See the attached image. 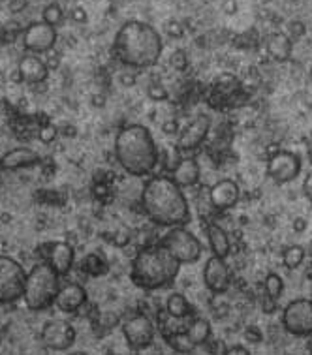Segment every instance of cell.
<instances>
[{
  "instance_id": "obj_8",
  "label": "cell",
  "mask_w": 312,
  "mask_h": 355,
  "mask_svg": "<svg viewBox=\"0 0 312 355\" xmlns=\"http://www.w3.org/2000/svg\"><path fill=\"white\" fill-rule=\"evenodd\" d=\"M282 323L288 333L295 336L312 335V301L295 299L282 312Z\"/></svg>"
},
{
  "instance_id": "obj_33",
  "label": "cell",
  "mask_w": 312,
  "mask_h": 355,
  "mask_svg": "<svg viewBox=\"0 0 312 355\" xmlns=\"http://www.w3.org/2000/svg\"><path fill=\"white\" fill-rule=\"evenodd\" d=\"M245 336H247L248 340H252V343H260L261 331L258 329V327H247V331H245Z\"/></svg>"
},
{
  "instance_id": "obj_13",
  "label": "cell",
  "mask_w": 312,
  "mask_h": 355,
  "mask_svg": "<svg viewBox=\"0 0 312 355\" xmlns=\"http://www.w3.org/2000/svg\"><path fill=\"white\" fill-rule=\"evenodd\" d=\"M203 282L213 293H224L229 288L232 282V272L229 267L226 265L224 258L218 256H211L207 263L203 267Z\"/></svg>"
},
{
  "instance_id": "obj_4",
  "label": "cell",
  "mask_w": 312,
  "mask_h": 355,
  "mask_svg": "<svg viewBox=\"0 0 312 355\" xmlns=\"http://www.w3.org/2000/svg\"><path fill=\"white\" fill-rule=\"evenodd\" d=\"M181 261L164 245L137 254L132 263V280L144 290H158L177 277Z\"/></svg>"
},
{
  "instance_id": "obj_29",
  "label": "cell",
  "mask_w": 312,
  "mask_h": 355,
  "mask_svg": "<svg viewBox=\"0 0 312 355\" xmlns=\"http://www.w3.org/2000/svg\"><path fill=\"white\" fill-rule=\"evenodd\" d=\"M282 290H284V284H282V278L277 275V272H269L266 278V293L271 299H277L282 295Z\"/></svg>"
},
{
  "instance_id": "obj_1",
  "label": "cell",
  "mask_w": 312,
  "mask_h": 355,
  "mask_svg": "<svg viewBox=\"0 0 312 355\" xmlns=\"http://www.w3.org/2000/svg\"><path fill=\"white\" fill-rule=\"evenodd\" d=\"M164 42L155 26L145 21H126L115 34L113 53L130 68H150L162 57Z\"/></svg>"
},
{
  "instance_id": "obj_7",
  "label": "cell",
  "mask_w": 312,
  "mask_h": 355,
  "mask_svg": "<svg viewBox=\"0 0 312 355\" xmlns=\"http://www.w3.org/2000/svg\"><path fill=\"white\" fill-rule=\"evenodd\" d=\"M162 245L181 261V265L196 263L203 252L202 243L198 241L194 233H190L189 230L181 226L171 227L162 239Z\"/></svg>"
},
{
  "instance_id": "obj_12",
  "label": "cell",
  "mask_w": 312,
  "mask_h": 355,
  "mask_svg": "<svg viewBox=\"0 0 312 355\" xmlns=\"http://www.w3.org/2000/svg\"><path fill=\"white\" fill-rule=\"evenodd\" d=\"M42 340L46 348L64 352L70 349L76 343V329L70 322L66 320H49L42 327Z\"/></svg>"
},
{
  "instance_id": "obj_37",
  "label": "cell",
  "mask_w": 312,
  "mask_h": 355,
  "mask_svg": "<svg viewBox=\"0 0 312 355\" xmlns=\"http://www.w3.org/2000/svg\"><path fill=\"white\" fill-rule=\"evenodd\" d=\"M261 303H263V310H266V312H273V310L277 309V301L269 297L267 293H266V297H263V301H261Z\"/></svg>"
},
{
  "instance_id": "obj_14",
  "label": "cell",
  "mask_w": 312,
  "mask_h": 355,
  "mask_svg": "<svg viewBox=\"0 0 312 355\" xmlns=\"http://www.w3.org/2000/svg\"><path fill=\"white\" fill-rule=\"evenodd\" d=\"M209 130H211V119L207 115L196 116L194 121L182 130L179 141H177V149L179 150H194L203 143L207 137Z\"/></svg>"
},
{
  "instance_id": "obj_16",
  "label": "cell",
  "mask_w": 312,
  "mask_h": 355,
  "mask_svg": "<svg viewBox=\"0 0 312 355\" xmlns=\"http://www.w3.org/2000/svg\"><path fill=\"white\" fill-rule=\"evenodd\" d=\"M239 196V187L232 179H222V181L215 182L213 187L209 188V201L218 211H226V209H232V207L237 205Z\"/></svg>"
},
{
  "instance_id": "obj_6",
  "label": "cell",
  "mask_w": 312,
  "mask_h": 355,
  "mask_svg": "<svg viewBox=\"0 0 312 355\" xmlns=\"http://www.w3.org/2000/svg\"><path fill=\"white\" fill-rule=\"evenodd\" d=\"M26 271L19 261L10 256H0V304L23 299Z\"/></svg>"
},
{
  "instance_id": "obj_3",
  "label": "cell",
  "mask_w": 312,
  "mask_h": 355,
  "mask_svg": "<svg viewBox=\"0 0 312 355\" xmlns=\"http://www.w3.org/2000/svg\"><path fill=\"white\" fill-rule=\"evenodd\" d=\"M115 156L126 173L134 177L153 173L158 164V149L150 130L144 124H128L119 130Z\"/></svg>"
},
{
  "instance_id": "obj_34",
  "label": "cell",
  "mask_w": 312,
  "mask_h": 355,
  "mask_svg": "<svg viewBox=\"0 0 312 355\" xmlns=\"http://www.w3.org/2000/svg\"><path fill=\"white\" fill-rule=\"evenodd\" d=\"M290 28H293L292 34H290V38H301L303 34H305V26H303V23H297V21H293L292 25H290Z\"/></svg>"
},
{
  "instance_id": "obj_28",
  "label": "cell",
  "mask_w": 312,
  "mask_h": 355,
  "mask_svg": "<svg viewBox=\"0 0 312 355\" xmlns=\"http://www.w3.org/2000/svg\"><path fill=\"white\" fill-rule=\"evenodd\" d=\"M42 19L46 21V23H49V25L59 26L60 23H62V19H64V12H62V8H60L57 2H53V4H47V6L44 8Z\"/></svg>"
},
{
  "instance_id": "obj_43",
  "label": "cell",
  "mask_w": 312,
  "mask_h": 355,
  "mask_svg": "<svg viewBox=\"0 0 312 355\" xmlns=\"http://www.w3.org/2000/svg\"><path fill=\"white\" fill-rule=\"evenodd\" d=\"M309 254H311V256H312V243H311V245H309Z\"/></svg>"
},
{
  "instance_id": "obj_18",
  "label": "cell",
  "mask_w": 312,
  "mask_h": 355,
  "mask_svg": "<svg viewBox=\"0 0 312 355\" xmlns=\"http://www.w3.org/2000/svg\"><path fill=\"white\" fill-rule=\"evenodd\" d=\"M85 303H87V291H85L83 286L73 284V282L72 284L60 286L59 293H57V297H55L57 309L66 312V314L78 312Z\"/></svg>"
},
{
  "instance_id": "obj_23",
  "label": "cell",
  "mask_w": 312,
  "mask_h": 355,
  "mask_svg": "<svg viewBox=\"0 0 312 355\" xmlns=\"http://www.w3.org/2000/svg\"><path fill=\"white\" fill-rule=\"evenodd\" d=\"M187 335H189L190 343L194 346H202L209 340L211 336V323L205 318H196L194 322L187 327Z\"/></svg>"
},
{
  "instance_id": "obj_31",
  "label": "cell",
  "mask_w": 312,
  "mask_h": 355,
  "mask_svg": "<svg viewBox=\"0 0 312 355\" xmlns=\"http://www.w3.org/2000/svg\"><path fill=\"white\" fill-rule=\"evenodd\" d=\"M57 134H59L57 126H53V124H44V126L40 128V141L53 143L55 141V137H57Z\"/></svg>"
},
{
  "instance_id": "obj_35",
  "label": "cell",
  "mask_w": 312,
  "mask_h": 355,
  "mask_svg": "<svg viewBox=\"0 0 312 355\" xmlns=\"http://www.w3.org/2000/svg\"><path fill=\"white\" fill-rule=\"evenodd\" d=\"M226 354L228 355H248L250 352H248L247 346H243V344H234L232 348L226 349Z\"/></svg>"
},
{
  "instance_id": "obj_15",
  "label": "cell",
  "mask_w": 312,
  "mask_h": 355,
  "mask_svg": "<svg viewBox=\"0 0 312 355\" xmlns=\"http://www.w3.org/2000/svg\"><path fill=\"white\" fill-rule=\"evenodd\" d=\"M46 261L51 265L55 271L59 272L60 277H64L68 272L72 271L73 259H76V254H73V248L64 241H55V243H49L46 245Z\"/></svg>"
},
{
  "instance_id": "obj_17",
  "label": "cell",
  "mask_w": 312,
  "mask_h": 355,
  "mask_svg": "<svg viewBox=\"0 0 312 355\" xmlns=\"http://www.w3.org/2000/svg\"><path fill=\"white\" fill-rule=\"evenodd\" d=\"M17 71H19L21 79H23L25 83L31 85L44 83L47 79V76H49V68H47V64L38 57V55H34V53L21 57Z\"/></svg>"
},
{
  "instance_id": "obj_5",
  "label": "cell",
  "mask_w": 312,
  "mask_h": 355,
  "mask_svg": "<svg viewBox=\"0 0 312 355\" xmlns=\"http://www.w3.org/2000/svg\"><path fill=\"white\" fill-rule=\"evenodd\" d=\"M60 275L51 265L44 263L34 265L26 272L25 290H23V301L31 310H46L55 304V297L60 290Z\"/></svg>"
},
{
  "instance_id": "obj_38",
  "label": "cell",
  "mask_w": 312,
  "mask_h": 355,
  "mask_svg": "<svg viewBox=\"0 0 312 355\" xmlns=\"http://www.w3.org/2000/svg\"><path fill=\"white\" fill-rule=\"evenodd\" d=\"M303 192H305L306 198L312 201V171L306 175V181H305V184H303Z\"/></svg>"
},
{
  "instance_id": "obj_10",
  "label": "cell",
  "mask_w": 312,
  "mask_h": 355,
  "mask_svg": "<svg viewBox=\"0 0 312 355\" xmlns=\"http://www.w3.org/2000/svg\"><path fill=\"white\" fill-rule=\"evenodd\" d=\"M123 335L126 338V344L130 346V349L141 352V349L149 348L150 344H153L156 335V327L149 316L137 314V316L124 322Z\"/></svg>"
},
{
  "instance_id": "obj_9",
  "label": "cell",
  "mask_w": 312,
  "mask_h": 355,
  "mask_svg": "<svg viewBox=\"0 0 312 355\" xmlns=\"http://www.w3.org/2000/svg\"><path fill=\"white\" fill-rule=\"evenodd\" d=\"M55 44H57V26L49 25L44 19L31 23L23 33V47L34 55L51 51Z\"/></svg>"
},
{
  "instance_id": "obj_26",
  "label": "cell",
  "mask_w": 312,
  "mask_h": 355,
  "mask_svg": "<svg viewBox=\"0 0 312 355\" xmlns=\"http://www.w3.org/2000/svg\"><path fill=\"white\" fill-rule=\"evenodd\" d=\"M166 338H168V343L171 344V348L177 349V352L187 354V352H192V349H194V344L190 343L187 331H171V335H166Z\"/></svg>"
},
{
  "instance_id": "obj_19",
  "label": "cell",
  "mask_w": 312,
  "mask_h": 355,
  "mask_svg": "<svg viewBox=\"0 0 312 355\" xmlns=\"http://www.w3.org/2000/svg\"><path fill=\"white\" fill-rule=\"evenodd\" d=\"M36 164H40V156L31 147H17V149L8 150L6 155L0 158V169H4V171L33 168Z\"/></svg>"
},
{
  "instance_id": "obj_24",
  "label": "cell",
  "mask_w": 312,
  "mask_h": 355,
  "mask_svg": "<svg viewBox=\"0 0 312 355\" xmlns=\"http://www.w3.org/2000/svg\"><path fill=\"white\" fill-rule=\"evenodd\" d=\"M166 310L171 318L181 320V318H187L190 314V304L182 293H171L166 299Z\"/></svg>"
},
{
  "instance_id": "obj_22",
  "label": "cell",
  "mask_w": 312,
  "mask_h": 355,
  "mask_svg": "<svg viewBox=\"0 0 312 355\" xmlns=\"http://www.w3.org/2000/svg\"><path fill=\"white\" fill-rule=\"evenodd\" d=\"M207 239L209 245H211V250L215 256L218 258H224L229 254L232 250V245H229V237L228 233L224 232L218 224H209L207 226Z\"/></svg>"
},
{
  "instance_id": "obj_27",
  "label": "cell",
  "mask_w": 312,
  "mask_h": 355,
  "mask_svg": "<svg viewBox=\"0 0 312 355\" xmlns=\"http://www.w3.org/2000/svg\"><path fill=\"white\" fill-rule=\"evenodd\" d=\"M85 269L91 275H105L107 272V259L102 254H89L85 261Z\"/></svg>"
},
{
  "instance_id": "obj_39",
  "label": "cell",
  "mask_w": 312,
  "mask_h": 355,
  "mask_svg": "<svg viewBox=\"0 0 312 355\" xmlns=\"http://www.w3.org/2000/svg\"><path fill=\"white\" fill-rule=\"evenodd\" d=\"M306 226H309V224H306V220L301 218V216H300V218L293 220V230H295V232H297V233L305 232Z\"/></svg>"
},
{
  "instance_id": "obj_2",
  "label": "cell",
  "mask_w": 312,
  "mask_h": 355,
  "mask_svg": "<svg viewBox=\"0 0 312 355\" xmlns=\"http://www.w3.org/2000/svg\"><path fill=\"white\" fill-rule=\"evenodd\" d=\"M141 203L147 216L158 226H181L190 218L187 196L171 177H153L147 181Z\"/></svg>"
},
{
  "instance_id": "obj_20",
  "label": "cell",
  "mask_w": 312,
  "mask_h": 355,
  "mask_svg": "<svg viewBox=\"0 0 312 355\" xmlns=\"http://www.w3.org/2000/svg\"><path fill=\"white\" fill-rule=\"evenodd\" d=\"M267 55L277 62H288L293 53V40L284 33H273L266 42Z\"/></svg>"
},
{
  "instance_id": "obj_11",
  "label": "cell",
  "mask_w": 312,
  "mask_h": 355,
  "mask_svg": "<svg viewBox=\"0 0 312 355\" xmlns=\"http://www.w3.org/2000/svg\"><path fill=\"white\" fill-rule=\"evenodd\" d=\"M301 173L300 156L292 150H277L267 162V175L277 184H286L295 181Z\"/></svg>"
},
{
  "instance_id": "obj_25",
  "label": "cell",
  "mask_w": 312,
  "mask_h": 355,
  "mask_svg": "<svg viewBox=\"0 0 312 355\" xmlns=\"http://www.w3.org/2000/svg\"><path fill=\"white\" fill-rule=\"evenodd\" d=\"M282 261H284L288 269H297L305 261V248L300 245L288 246L284 254H282Z\"/></svg>"
},
{
  "instance_id": "obj_30",
  "label": "cell",
  "mask_w": 312,
  "mask_h": 355,
  "mask_svg": "<svg viewBox=\"0 0 312 355\" xmlns=\"http://www.w3.org/2000/svg\"><path fill=\"white\" fill-rule=\"evenodd\" d=\"M169 64L179 71L187 70V66H189V57H187V53L182 51V49H177V51L171 53V57H169Z\"/></svg>"
},
{
  "instance_id": "obj_21",
  "label": "cell",
  "mask_w": 312,
  "mask_h": 355,
  "mask_svg": "<svg viewBox=\"0 0 312 355\" xmlns=\"http://www.w3.org/2000/svg\"><path fill=\"white\" fill-rule=\"evenodd\" d=\"M200 166L194 158H181L177 162V166L171 169V179L179 184V187H194L196 182L200 181Z\"/></svg>"
},
{
  "instance_id": "obj_36",
  "label": "cell",
  "mask_w": 312,
  "mask_h": 355,
  "mask_svg": "<svg viewBox=\"0 0 312 355\" xmlns=\"http://www.w3.org/2000/svg\"><path fill=\"white\" fill-rule=\"evenodd\" d=\"M72 19L76 21V23H85V21H87V12H85L83 8H76L72 12Z\"/></svg>"
},
{
  "instance_id": "obj_41",
  "label": "cell",
  "mask_w": 312,
  "mask_h": 355,
  "mask_svg": "<svg viewBox=\"0 0 312 355\" xmlns=\"http://www.w3.org/2000/svg\"><path fill=\"white\" fill-rule=\"evenodd\" d=\"M226 10H232V12H234V10H235V2H228V4H226Z\"/></svg>"
},
{
  "instance_id": "obj_32",
  "label": "cell",
  "mask_w": 312,
  "mask_h": 355,
  "mask_svg": "<svg viewBox=\"0 0 312 355\" xmlns=\"http://www.w3.org/2000/svg\"><path fill=\"white\" fill-rule=\"evenodd\" d=\"M149 96L156 102H160V100H166L168 98V91H166V87L160 83H153L149 87Z\"/></svg>"
},
{
  "instance_id": "obj_44",
  "label": "cell",
  "mask_w": 312,
  "mask_h": 355,
  "mask_svg": "<svg viewBox=\"0 0 312 355\" xmlns=\"http://www.w3.org/2000/svg\"><path fill=\"white\" fill-rule=\"evenodd\" d=\"M311 354H312V346H311Z\"/></svg>"
},
{
  "instance_id": "obj_40",
  "label": "cell",
  "mask_w": 312,
  "mask_h": 355,
  "mask_svg": "<svg viewBox=\"0 0 312 355\" xmlns=\"http://www.w3.org/2000/svg\"><path fill=\"white\" fill-rule=\"evenodd\" d=\"M175 130H177L175 121H168V123L164 124V132H168V134L169 132H175Z\"/></svg>"
},
{
  "instance_id": "obj_42",
  "label": "cell",
  "mask_w": 312,
  "mask_h": 355,
  "mask_svg": "<svg viewBox=\"0 0 312 355\" xmlns=\"http://www.w3.org/2000/svg\"><path fill=\"white\" fill-rule=\"evenodd\" d=\"M309 160H311L312 164V143H311V147H309Z\"/></svg>"
}]
</instances>
